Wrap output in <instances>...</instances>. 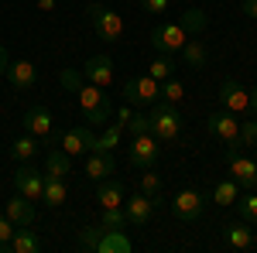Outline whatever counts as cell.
I'll use <instances>...</instances> for the list:
<instances>
[{
    "label": "cell",
    "instance_id": "obj_5",
    "mask_svg": "<svg viewBox=\"0 0 257 253\" xmlns=\"http://www.w3.org/2000/svg\"><path fill=\"white\" fill-rule=\"evenodd\" d=\"M202 212H206V195L199 192V188H182L172 198V215H175L178 222H196Z\"/></svg>",
    "mask_w": 257,
    "mask_h": 253
},
{
    "label": "cell",
    "instance_id": "obj_16",
    "mask_svg": "<svg viewBox=\"0 0 257 253\" xmlns=\"http://www.w3.org/2000/svg\"><path fill=\"white\" fill-rule=\"evenodd\" d=\"M4 215H7L14 226H31V222H35V202L24 198L21 192H14L7 202H4Z\"/></svg>",
    "mask_w": 257,
    "mask_h": 253
},
{
    "label": "cell",
    "instance_id": "obj_3",
    "mask_svg": "<svg viewBox=\"0 0 257 253\" xmlns=\"http://www.w3.org/2000/svg\"><path fill=\"white\" fill-rule=\"evenodd\" d=\"M86 14L93 21V31H96L103 41H110V45L123 41V31H127V28H123V18H120L117 11H110V7H103V4H89Z\"/></svg>",
    "mask_w": 257,
    "mask_h": 253
},
{
    "label": "cell",
    "instance_id": "obj_21",
    "mask_svg": "<svg viewBox=\"0 0 257 253\" xmlns=\"http://www.w3.org/2000/svg\"><path fill=\"white\" fill-rule=\"evenodd\" d=\"M134 243L127 239V229H103L96 243V253H131Z\"/></svg>",
    "mask_w": 257,
    "mask_h": 253
},
{
    "label": "cell",
    "instance_id": "obj_6",
    "mask_svg": "<svg viewBox=\"0 0 257 253\" xmlns=\"http://www.w3.org/2000/svg\"><path fill=\"white\" fill-rule=\"evenodd\" d=\"M161 99V82L158 79H151V76H134V79H127L123 82V103H158Z\"/></svg>",
    "mask_w": 257,
    "mask_h": 253
},
{
    "label": "cell",
    "instance_id": "obj_23",
    "mask_svg": "<svg viewBox=\"0 0 257 253\" xmlns=\"http://www.w3.org/2000/svg\"><path fill=\"white\" fill-rule=\"evenodd\" d=\"M65 198H69V188H65V178H48V175H45L41 202H45L48 209H59V205H65Z\"/></svg>",
    "mask_w": 257,
    "mask_h": 253
},
{
    "label": "cell",
    "instance_id": "obj_30",
    "mask_svg": "<svg viewBox=\"0 0 257 253\" xmlns=\"http://www.w3.org/2000/svg\"><path fill=\"white\" fill-rule=\"evenodd\" d=\"M141 192L148 195V198H155V205H165V198H161V178L155 175V168H144V175H141Z\"/></svg>",
    "mask_w": 257,
    "mask_h": 253
},
{
    "label": "cell",
    "instance_id": "obj_25",
    "mask_svg": "<svg viewBox=\"0 0 257 253\" xmlns=\"http://www.w3.org/2000/svg\"><path fill=\"white\" fill-rule=\"evenodd\" d=\"M182 59H185V65L189 69H206V62H209V52H206V45L192 35V38L182 45Z\"/></svg>",
    "mask_w": 257,
    "mask_h": 253
},
{
    "label": "cell",
    "instance_id": "obj_28",
    "mask_svg": "<svg viewBox=\"0 0 257 253\" xmlns=\"http://www.w3.org/2000/svg\"><path fill=\"white\" fill-rule=\"evenodd\" d=\"M257 144V117L247 120V123H240L237 137H233V144H230V151H247V147H254Z\"/></svg>",
    "mask_w": 257,
    "mask_h": 253
},
{
    "label": "cell",
    "instance_id": "obj_24",
    "mask_svg": "<svg viewBox=\"0 0 257 253\" xmlns=\"http://www.w3.org/2000/svg\"><path fill=\"white\" fill-rule=\"evenodd\" d=\"M72 171V157L65 154L62 147H52L48 154H45V175L48 178H65Z\"/></svg>",
    "mask_w": 257,
    "mask_h": 253
},
{
    "label": "cell",
    "instance_id": "obj_13",
    "mask_svg": "<svg viewBox=\"0 0 257 253\" xmlns=\"http://www.w3.org/2000/svg\"><path fill=\"white\" fill-rule=\"evenodd\" d=\"M21 123H24V134L38 137V140H48V137H52V127H55V120H52V113H48V106H28Z\"/></svg>",
    "mask_w": 257,
    "mask_h": 253
},
{
    "label": "cell",
    "instance_id": "obj_46",
    "mask_svg": "<svg viewBox=\"0 0 257 253\" xmlns=\"http://www.w3.org/2000/svg\"><path fill=\"white\" fill-rule=\"evenodd\" d=\"M254 147H257V144H254Z\"/></svg>",
    "mask_w": 257,
    "mask_h": 253
},
{
    "label": "cell",
    "instance_id": "obj_32",
    "mask_svg": "<svg viewBox=\"0 0 257 253\" xmlns=\"http://www.w3.org/2000/svg\"><path fill=\"white\" fill-rule=\"evenodd\" d=\"M148 76H151V79H158V82L172 79V76H175V59H172V55H158V59L148 65Z\"/></svg>",
    "mask_w": 257,
    "mask_h": 253
},
{
    "label": "cell",
    "instance_id": "obj_15",
    "mask_svg": "<svg viewBox=\"0 0 257 253\" xmlns=\"http://www.w3.org/2000/svg\"><path fill=\"white\" fill-rule=\"evenodd\" d=\"M155 198H148L144 192H138L134 198H123V212H127V222L131 226H148V219L155 215Z\"/></svg>",
    "mask_w": 257,
    "mask_h": 253
},
{
    "label": "cell",
    "instance_id": "obj_42",
    "mask_svg": "<svg viewBox=\"0 0 257 253\" xmlns=\"http://www.w3.org/2000/svg\"><path fill=\"white\" fill-rule=\"evenodd\" d=\"M7 65H11V55H7V48H4V45H0V76H4V72H7Z\"/></svg>",
    "mask_w": 257,
    "mask_h": 253
},
{
    "label": "cell",
    "instance_id": "obj_18",
    "mask_svg": "<svg viewBox=\"0 0 257 253\" xmlns=\"http://www.w3.org/2000/svg\"><path fill=\"white\" fill-rule=\"evenodd\" d=\"M223 243L230 250H250L254 246V233L247 229V219H233L223 226Z\"/></svg>",
    "mask_w": 257,
    "mask_h": 253
},
{
    "label": "cell",
    "instance_id": "obj_33",
    "mask_svg": "<svg viewBox=\"0 0 257 253\" xmlns=\"http://www.w3.org/2000/svg\"><path fill=\"white\" fill-rule=\"evenodd\" d=\"M182 28H185V35L192 38V35H199L202 28H206V14L199 11V7H189V11H182V21H178Z\"/></svg>",
    "mask_w": 257,
    "mask_h": 253
},
{
    "label": "cell",
    "instance_id": "obj_37",
    "mask_svg": "<svg viewBox=\"0 0 257 253\" xmlns=\"http://www.w3.org/2000/svg\"><path fill=\"white\" fill-rule=\"evenodd\" d=\"M131 137H138V134H148L151 127H148V113L141 117V113H131V120H127V127H123Z\"/></svg>",
    "mask_w": 257,
    "mask_h": 253
},
{
    "label": "cell",
    "instance_id": "obj_8",
    "mask_svg": "<svg viewBox=\"0 0 257 253\" xmlns=\"http://www.w3.org/2000/svg\"><path fill=\"white\" fill-rule=\"evenodd\" d=\"M185 41H189V35L182 24H158L151 31V45L158 48V55H178Z\"/></svg>",
    "mask_w": 257,
    "mask_h": 253
},
{
    "label": "cell",
    "instance_id": "obj_12",
    "mask_svg": "<svg viewBox=\"0 0 257 253\" xmlns=\"http://www.w3.org/2000/svg\"><path fill=\"white\" fill-rule=\"evenodd\" d=\"M237 130H240V120L230 110H216V113H209V120H206V134L223 140V144H233Z\"/></svg>",
    "mask_w": 257,
    "mask_h": 253
},
{
    "label": "cell",
    "instance_id": "obj_7",
    "mask_svg": "<svg viewBox=\"0 0 257 253\" xmlns=\"http://www.w3.org/2000/svg\"><path fill=\"white\" fill-rule=\"evenodd\" d=\"M41 188H45V171H38L31 161H21V168L14 171V192L31 202H41Z\"/></svg>",
    "mask_w": 257,
    "mask_h": 253
},
{
    "label": "cell",
    "instance_id": "obj_19",
    "mask_svg": "<svg viewBox=\"0 0 257 253\" xmlns=\"http://www.w3.org/2000/svg\"><path fill=\"white\" fill-rule=\"evenodd\" d=\"M117 171V157L106 154V151H89V161H86V178L89 181H103Z\"/></svg>",
    "mask_w": 257,
    "mask_h": 253
},
{
    "label": "cell",
    "instance_id": "obj_41",
    "mask_svg": "<svg viewBox=\"0 0 257 253\" xmlns=\"http://www.w3.org/2000/svg\"><path fill=\"white\" fill-rule=\"evenodd\" d=\"M240 11H243L247 18H257V0H243V4H240Z\"/></svg>",
    "mask_w": 257,
    "mask_h": 253
},
{
    "label": "cell",
    "instance_id": "obj_22",
    "mask_svg": "<svg viewBox=\"0 0 257 253\" xmlns=\"http://www.w3.org/2000/svg\"><path fill=\"white\" fill-rule=\"evenodd\" d=\"M7 250L11 253H38V250H45V243H41L28 226H18L14 236H11V243H7Z\"/></svg>",
    "mask_w": 257,
    "mask_h": 253
},
{
    "label": "cell",
    "instance_id": "obj_2",
    "mask_svg": "<svg viewBox=\"0 0 257 253\" xmlns=\"http://www.w3.org/2000/svg\"><path fill=\"white\" fill-rule=\"evenodd\" d=\"M76 99H79L82 113H86V127H106L110 117H113V110H110V103H106V93L93 86V82H79V89H76Z\"/></svg>",
    "mask_w": 257,
    "mask_h": 253
},
{
    "label": "cell",
    "instance_id": "obj_27",
    "mask_svg": "<svg viewBox=\"0 0 257 253\" xmlns=\"http://www.w3.org/2000/svg\"><path fill=\"white\" fill-rule=\"evenodd\" d=\"M237 198H240V185L233 181V178L216 181V188H213V202H216V205H233Z\"/></svg>",
    "mask_w": 257,
    "mask_h": 253
},
{
    "label": "cell",
    "instance_id": "obj_26",
    "mask_svg": "<svg viewBox=\"0 0 257 253\" xmlns=\"http://www.w3.org/2000/svg\"><path fill=\"white\" fill-rule=\"evenodd\" d=\"M120 137H123V123L113 120V123L103 127V134L96 137V147H93V151H106V154H113V147L120 144Z\"/></svg>",
    "mask_w": 257,
    "mask_h": 253
},
{
    "label": "cell",
    "instance_id": "obj_35",
    "mask_svg": "<svg viewBox=\"0 0 257 253\" xmlns=\"http://www.w3.org/2000/svg\"><path fill=\"white\" fill-rule=\"evenodd\" d=\"M161 99L172 103V106H178V103L185 99V86H182L178 79H165V82H161Z\"/></svg>",
    "mask_w": 257,
    "mask_h": 253
},
{
    "label": "cell",
    "instance_id": "obj_34",
    "mask_svg": "<svg viewBox=\"0 0 257 253\" xmlns=\"http://www.w3.org/2000/svg\"><path fill=\"white\" fill-rule=\"evenodd\" d=\"M99 226H103V229H127L131 222H127V212H123V205L103 209V219H99Z\"/></svg>",
    "mask_w": 257,
    "mask_h": 253
},
{
    "label": "cell",
    "instance_id": "obj_11",
    "mask_svg": "<svg viewBox=\"0 0 257 253\" xmlns=\"http://www.w3.org/2000/svg\"><path fill=\"white\" fill-rule=\"evenodd\" d=\"M219 103H223V110H230L233 117H240V113L250 110V89L240 86L237 79H226V82L219 86Z\"/></svg>",
    "mask_w": 257,
    "mask_h": 253
},
{
    "label": "cell",
    "instance_id": "obj_31",
    "mask_svg": "<svg viewBox=\"0 0 257 253\" xmlns=\"http://www.w3.org/2000/svg\"><path fill=\"white\" fill-rule=\"evenodd\" d=\"M233 205H237L240 219H247V222H254V226H257V192H254V188H247Z\"/></svg>",
    "mask_w": 257,
    "mask_h": 253
},
{
    "label": "cell",
    "instance_id": "obj_40",
    "mask_svg": "<svg viewBox=\"0 0 257 253\" xmlns=\"http://www.w3.org/2000/svg\"><path fill=\"white\" fill-rule=\"evenodd\" d=\"M79 82H82V79L76 76V72H72V69H65V72H62V86H69V89H72V93H76V89H79Z\"/></svg>",
    "mask_w": 257,
    "mask_h": 253
},
{
    "label": "cell",
    "instance_id": "obj_4",
    "mask_svg": "<svg viewBox=\"0 0 257 253\" xmlns=\"http://www.w3.org/2000/svg\"><path fill=\"white\" fill-rule=\"evenodd\" d=\"M127 157H131V164L134 168H155L158 164V157H161V144H158V137L151 134H138V137H131V151H127Z\"/></svg>",
    "mask_w": 257,
    "mask_h": 253
},
{
    "label": "cell",
    "instance_id": "obj_9",
    "mask_svg": "<svg viewBox=\"0 0 257 253\" xmlns=\"http://www.w3.org/2000/svg\"><path fill=\"white\" fill-rule=\"evenodd\" d=\"M59 147H62L69 157L89 154V151L96 147V134H93V127H69V130H62Z\"/></svg>",
    "mask_w": 257,
    "mask_h": 253
},
{
    "label": "cell",
    "instance_id": "obj_39",
    "mask_svg": "<svg viewBox=\"0 0 257 253\" xmlns=\"http://www.w3.org/2000/svg\"><path fill=\"white\" fill-rule=\"evenodd\" d=\"M141 4H144L148 14H165L168 11V0H141Z\"/></svg>",
    "mask_w": 257,
    "mask_h": 253
},
{
    "label": "cell",
    "instance_id": "obj_38",
    "mask_svg": "<svg viewBox=\"0 0 257 253\" xmlns=\"http://www.w3.org/2000/svg\"><path fill=\"white\" fill-rule=\"evenodd\" d=\"M14 229H18V226H14V222H11L7 215H0V246H7V243H11ZM7 253H11V250H7Z\"/></svg>",
    "mask_w": 257,
    "mask_h": 253
},
{
    "label": "cell",
    "instance_id": "obj_1",
    "mask_svg": "<svg viewBox=\"0 0 257 253\" xmlns=\"http://www.w3.org/2000/svg\"><path fill=\"white\" fill-rule=\"evenodd\" d=\"M182 113H178V106H172V103H165V99H158V103H151V113H148V127H151V134L158 137V144H172V140H178L182 137Z\"/></svg>",
    "mask_w": 257,
    "mask_h": 253
},
{
    "label": "cell",
    "instance_id": "obj_10",
    "mask_svg": "<svg viewBox=\"0 0 257 253\" xmlns=\"http://www.w3.org/2000/svg\"><path fill=\"white\" fill-rule=\"evenodd\" d=\"M226 164H230V175H233V181L240 188H257V161L254 157L226 147Z\"/></svg>",
    "mask_w": 257,
    "mask_h": 253
},
{
    "label": "cell",
    "instance_id": "obj_45",
    "mask_svg": "<svg viewBox=\"0 0 257 253\" xmlns=\"http://www.w3.org/2000/svg\"><path fill=\"white\" fill-rule=\"evenodd\" d=\"M0 253H7V246H0Z\"/></svg>",
    "mask_w": 257,
    "mask_h": 253
},
{
    "label": "cell",
    "instance_id": "obj_20",
    "mask_svg": "<svg viewBox=\"0 0 257 253\" xmlns=\"http://www.w3.org/2000/svg\"><path fill=\"white\" fill-rule=\"evenodd\" d=\"M123 198H127L123 181H117V178H103V181H96V202L103 205V209L123 205Z\"/></svg>",
    "mask_w": 257,
    "mask_h": 253
},
{
    "label": "cell",
    "instance_id": "obj_29",
    "mask_svg": "<svg viewBox=\"0 0 257 253\" xmlns=\"http://www.w3.org/2000/svg\"><path fill=\"white\" fill-rule=\"evenodd\" d=\"M35 154H38V137L24 134V137H18V140L11 144V157H14V161H31Z\"/></svg>",
    "mask_w": 257,
    "mask_h": 253
},
{
    "label": "cell",
    "instance_id": "obj_36",
    "mask_svg": "<svg viewBox=\"0 0 257 253\" xmlns=\"http://www.w3.org/2000/svg\"><path fill=\"white\" fill-rule=\"evenodd\" d=\"M99 236H103V226H86V229L79 233V246L82 250H96Z\"/></svg>",
    "mask_w": 257,
    "mask_h": 253
},
{
    "label": "cell",
    "instance_id": "obj_14",
    "mask_svg": "<svg viewBox=\"0 0 257 253\" xmlns=\"http://www.w3.org/2000/svg\"><path fill=\"white\" fill-rule=\"evenodd\" d=\"M82 79L99 86V89H106L113 82V62H110V55H93V59L82 65Z\"/></svg>",
    "mask_w": 257,
    "mask_h": 253
},
{
    "label": "cell",
    "instance_id": "obj_43",
    "mask_svg": "<svg viewBox=\"0 0 257 253\" xmlns=\"http://www.w3.org/2000/svg\"><path fill=\"white\" fill-rule=\"evenodd\" d=\"M35 4H38V11H55L59 0H35Z\"/></svg>",
    "mask_w": 257,
    "mask_h": 253
},
{
    "label": "cell",
    "instance_id": "obj_17",
    "mask_svg": "<svg viewBox=\"0 0 257 253\" xmlns=\"http://www.w3.org/2000/svg\"><path fill=\"white\" fill-rule=\"evenodd\" d=\"M4 76H7V82H11L14 89H21V93H24V89H31V86L38 82V65H35V62H28V59L11 62Z\"/></svg>",
    "mask_w": 257,
    "mask_h": 253
},
{
    "label": "cell",
    "instance_id": "obj_44",
    "mask_svg": "<svg viewBox=\"0 0 257 253\" xmlns=\"http://www.w3.org/2000/svg\"><path fill=\"white\" fill-rule=\"evenodd\" d=\"M250 113H254V117H257V86H254V89H250Z\"/></svg>",
    "mask_w": 257,
    "mask_h": 253
}]
</instances>
